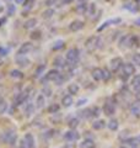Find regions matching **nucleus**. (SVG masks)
Instances as JSON below:
<instances>
[{
    "label": "nucleus",
    "instance_id": "obj_1",
    "mask_svg": "<svg viewBox=\"0 0 140 148\" xmlns=\"http://www.w3.org/2000/svg\"><path fill=\"white\" fill-rule=\"evenodd\" d=\"M138 45V37L134 35H124L119 41V46L122 48H132Z\"/></svg>",
    "mask_w": 140,
    "mask_h": 148
},
{
    "label": "nucleus",
    "instance_id": "obj_2",
    "mask_svg": "<svg viewBox=\"0 0 140 148\" xmlns=\"http://www.w3.org/2000/svg\"><path fill=\"white\" fill-rule=\"evenodd\" d=\"M65 58H67L69 66H75L79 62V58H80V51L77 48H70L65 54Z\"/></svg>",
    "mask_w": 140,
    "mask_h": 148
},
{
    "label": "nucleus",
    "instance_id": "obj_3",
    "mask_svg": "<svg viewBox=\"0 0 140 148\" xmlns=\"http://www.w3.org/2000/svg\"><path fill=\"white\" fill-rule=\"evenodd\" d=\"M85 47L87 48V51L93 52L95 49H97L99 47H101V38L99 36H91L88 37L85 42Z\"/></svg>",
    "mask_w": 140,
    "mask_h": 148
},
{
    "label": "nucleus",
    "instance_id": "obj_4",
    "mask_svg": "<svg viewBox=\"0 0 140 148\" xmlns=\"http://www.w3.org/2000/svg\"><path fill=\"white\" fill-rule=\"evenodd\" d=\"M16 140H17V135H16V132L14 131V130H9V131H6V132L3 133L1 141L5 142V143H7V145H10V146L15 145Z\"/></svg>",
    "mask_w": 140,
    "mask_h": 148
},
{
    "label": "nucleus",
    "instance_id": "obj_5",
    "mask_svg": "<svg viewBox=\"0 0 140 148\" xmlns=\"http://www.w3.org/2000/svg\"><path fill=\"white\" fill-rule=\"evenodd\" d=\"M122 69H123L122 79H127L128 77L133 75V74L135 73V67H134V64H132V63H124Z\"/></svg>",
    "mask_w": 140,
    "mask_h": 148
},
{
    "label": "nucleus",
    "instance_id": "obj_6",
    "mask_svg": "<svg viewBox=\"0 0 140 148\" xmlns=\"http://www.w3.org/2000/svg\"><path fill=\"white\" fill-rule=\"evenodd\" d=\"M32 49H33V45H32L31 42H25V43H22V45H21V47H20V48H18L17 54H20V56L29 54Z\"/></svg>",
    "mask_w": 140,
    "mask_h": 148
},
{
    "label": "nucleus",
    "instance_id": "obj_7",
    "mask_svg": "<svg viewBox=\"0 0 140 148\" xmlns=\"http://www.w3.org/2000/svg\"><path fill=\"white\" fill-rule=\"evenodd\" d=\"M123 61H122V58H119V57H116L113 58L111 61V69H112V72H118L120 68L123 67Z\"/></svg>",
    "mask_w": 140,
    "mask_h": 148
},
{
    "label": "nucleus",
    "instance_id": "obj_8",
    "mask_svg": "<svg viewBox=\"0 0 140 148\" xmlns=\"http://www.w3.org/2000/svg\"><path fill=\"white\" fill-rule=\"evenodd\" d=\"M15 61H16V64L18 67H21V68H26V67H29L30 66V59H27L25 56H20V54H17L16 56V58H15Z\"/></svg>",
    "mask_w": 140,
    "mask_h": 148
},
{
    "label": "nucleus",
    "instance_id": "obj_9",
    "mask_svg": "<svg viewBox=\"0 0 140 148\" xmlns=\"http://www.w3.org/2000/svg\"><path fill=\"white\" fill-rule=\"evenodd\" d=\"M29 91H23V92H20L16 98H15V106H20V105H22L23 103H26L27 101V98H29Z\"/></svg>",
    "mask_w": 140,
    "mask_h": 148
},
{
    "label": "nucleus",
    "instance_id": "obj_10",
    "mask_svg": "<svg viewBox=\"0 0 140 148\" xmlns=\"http://www.w3.org/2000/svg\"><path fill=\"white\" fill-rule=\"evenodd\" d=\"M84 22L81 20H74L70 22V25H69V29L70 31H73V32H76V31H80L84 29Z\"/></svg>",
    "mask_w": 140,
    "mask_h": 148
},
{
    "label": "nucleus",
    "instance_id": "obj_11",
    "mask_svg": "<svg viewBox=\"0 0 140 148\" xmlns=\"http://www.w3.org/2000/svg\"><path fill=\"white\" fill-rule=\"evenodd\" d=\"M122 22V18L120 17H116V18H111V20H108V21H106V22H103L102 24V26H100L99 29H97V31H102V30H105V29H107L111 24H114V25H118V24H120Z\"/></svg>",
    "mask_w": 140,
    "mask_h": 148
},
{
    "label": "nucleus",
    "instance_id": "obj_12",
    "mask_svg": "<svg viewBox=\"0 0 140 148\" xmlns=\"http://www.w3.org/2000/svg\"><path fill=\"white\" fill-rule=\"evenodd\" d=\"M103 112L107 115V116H112L114 112H116V106L114 104L109 103V101H107V103L103 105Z\"/></svg>",
    "mask_w": 140,
    "mask_h": 148
},
{
    "label": "nucleus",
    "instance_id": "obj_13",
    "mask_svg": "<svg viewBox=\"0 0 140 148\" xmlns=\"http://www.w3.org/2000/svg\"><path fill=\"white\" fill-rule=\"evenodd\" d=\"M60 77V73L58 69H52L49 71L48 73L46 74V80H52V82H55Z\"/></svg>",
    "mask_w": 140,
    "mask_h": 148
},
{
    "label": "nucleus",
    "instance_id": "obj_14",
    "mask_svg": "<svg viewBox=\"0 0 140 148\" xmlns=\"http://www.w3.org/2000/svg\"><path fill=\"white\" fill-rule=\"evenodd\" d=\"M79 133L75 131V130H71V131H68V132H65V135H64V138L67 141H70V142H73V141H77L79 140Z\"/></svg>",
    "mask_w": 140,
    "mask_h": 148
},
{
    "label": "nucleus",
    "instance_id": "obj_15",
    "mask_svg": "<svg viewBox=\"0 0 140 148\" xmlns=\"http://www.w3.org/2000/svg\"><path fill=\"white\" fill-rule=\"evenodd\" d=\"M91 75L92 78L95 79L96 82H100V80H103V69L101 68H95L93 71L91 72Z\"/></svg>",
    "mask_w": 140,
    "mask_h": 148
},
{
    "label": "nucleus",
    "instance_id": "obj_16",
    "mask_svg": "<svg viewBox=\"0 0 140 148\" xmlns=\"http://www.w3.org/2000/svg\"><path fill=\"white\" fill-rule=\"evenodd\" d=\"M132 89L135 92H140V75H134L132 79Z\"/></svg>",
    "mask_w": 140,
    "mask_h": 148
},
{
    "label": "nucleus",
    "instance_id": "obj_17",
    "mask_svg": "<svg viewBox=\"0 0 140 148\" xmlns=\"http://www.w3.org/2000/svg\"><path fill=\"white\" fill-rule=\"evenodd\" d=\"M130 114H132L133 116H140V103L139 101L132 104V106H130Z\"/></svg>",
    "mask_w": 140,
    "mask_h": 148
},
{
    "label": "nucleus",
    "instance_id": "obj_18",
    "mask_svg": "<svg viewBox=\"0 0 140 148\" xmlns=\"http://www.w3.org/2000/svg\"><path fill=\"white\" fill-rule=\"evenodd\" d=\"M23 141H25V143L29 148H35V140H33V136H32L31 133H26Z\"/></svg>",
    "mask_w": 140,
    "mask_h": 148
},
{
    "label": "nucleus",
    "instance_id": "obj_19",
    "mask_svg": "<svg viewBox=\"0 0 140 148\" xmlns=\"http://www.w3.org/2000/svg\"><path fill=\"white\" fill-rule=\"evenodd\" d=\"M73 96L71 95H65V96H63V99H62V104H63V106L64 108H70V106L73 105Z\"/></svg>",
    "mask_w": 140,
    "mask_h": 148
},
{
    "label": "nucleus",
    "instance_id": "obj_20",
    "mask_svg": "<svg viewBox=\"0 0 140 148\" xmlns=\"http://www.w3.org/2000/svg\"><path fill=\"white\" fill-rule=\"evenodd\" d=\"M54 66L58 67V68H62V67L65 68V67L68 66V62H65L63 57H57V58L54 59Z\"/></svg>",
    "mask_w": 140,
    "mask_h": 148
},
{
    "label": "nucleus",
    "instance_id": "obj_21",
    "mask_svg": "<svg viewBox=\"0 0 140 148\" xmlns=\"http://www.w3.org/2000/svg\"><path fill=\"white\" fill-rule=\"evenodd\" d=\"M36 25H37V20H36V18H29V20L25 22L23 27H25L26 30H31V29H33V27H36Z\"/></svg>",
    "mask_w": 140,
    "mask_h": 148
},
{
    "label": "nucleus",
    "instance_id": "obj_22",
    "mask_svg": "<svg viewBox=\"0 0 140 148\" xmlns=\"http://www.w3.org/2000/svg\"><path fill=\"white\" fill-rule=\"evenodd\" d=\"M124 143H127V145L129 146H132V147H137L138 145H140V142H139V137H135V138H128V140H125Z\"/></svg>",
    "mask_w": 140,
    "mask_h": 148
},
{
    "label": "nucleus",
    "instance_id": "obj_23",
    "mask_svg": "<svg viewBox=\"0 0 140 148\" xmlns=\"http://www.w3.org/2000/svg\"><path fill=\"white\" fill-rule=\"evenodd\" d=\"M10 77L14 78V79H22L23 74H22V72L17 71V69H12V71L10 72Z\"/></svg>",
    "mask_w": 140,
    "mask_h": 148
},
{
    "label": "nucleus",
    "instance_id": "obj_24",
    "mask_svg": "<svg viewBox=\"0 0 140 148\" xmlns=\"http://www.w3.org/2000/svg\"><path fill=\"white\" fill-rule=\"evenodd\" d=\"M33 110H35V105L32 104V103H29L26 105V108H25V115L27 117L31 116L32 114H33Z\"/></svg>",
    "mask_w": 140,
    "mask_h": 148
},
{
    "label": "nucleus",
    "instance_id": "obj_25",
    "mask_svg": "<svg viewBox=\"0 0 140 148\" xmlns=\"http://www.w3.org/2000/svg\"><path fill=\"white\" fill-rule=\"evenodd\" d=\"M68 91H69V94H77V91H79V85L75 84V83H73V84H69L68 86Z\"/></svg>",
    "mask_w": 140,
    "mask_h": 148
},
{
    "label": "nucleus",
    "instance_id": "obj_26",
    "mask_svg": "<svg viewBox=\"0 0 140 148\" xmlns=\"http://www.w3.org/2000/svg\"><path fill=\"white\" fill-rule=\"evenodd\" d=\"M54 15V10L53 9H47L46 11H43V14H42V17L46 18V20H49V18H52Z\"/></svg>",
    "mask_w": 140,
    "mask_h": 148
},
{
    "label": "nucleus",
    "instance_id": "obj_27",
    "mask_svg": "<svg viewBox=\"0 0 140 148\" xmlns=\"http://www.w3.org/2000/svg\"><path fill=\"white\" fill-rule=\"evenodd\" d=\"M75 10H76V12H77V14H85V12L87 11V5H86V4L80 3L79 5H76Z\"/></svg>",
    "mask_w": 140,
    "mask_h": 148
},
{
    "label": "nucleus",
    "instance_id": "obj_28",
    "mask_svg": "<svg viewBox=\"0 0 140 148\" xmlns=\"http://www.w3.org/2000/svg\"><path fill=\"white\" fill-rule=\"evenodd\" d=\"M96 4L95 3H91V4H88L87 5V12H88V15L90 16H93L96 14Z\"/></svg>",
    "mask_w": 140,
    "mask_h": 148
},
{
    "label": "nucleus",
    "instance_id": "obj_29",
    "mask_svg": "<svg viewBox=\"0 0 140 148\" xmlns=\"http://www.w3.org/2000/svg\"><path fill=\"white\" fill-rule=\"evenodd\" d=\"M44 106V96L43 95H38V98L36 100V108L37 109H42Z\"/></svg>",
    "mask_w": 140,
    "mask_h": 148
},
{
    "label": "nucleus",
    "instance_id": "obj_30",
    "mask_svg": "<svg viewBox=\"0 0 140 148\" xmlns=\"http://www.w3.org/2000/svg\"><path fill=\"white\" fill-rule=\"evenodd\" d=\"M44 71H46V64H41V66L35 71V77L36 78H39L42 74H43Z\"/></svg>",
    "mask_w": 140,
    "mask_h": 148
},
{
    "label": "nucleus",
    "instance_id": "obj_31",
    "mask_svg": "<svg viewBox=\"0 0 140 148\" xmlns=\"http://www.w3.org/2000/svg\"><path fill=\"white\" fill-rule=\"evenodd\" d=\"M64 41L63 40H58V41H55L54 45H53V51H59V49H62L64 47Z\"/></svg>",
    "mask_w": 140,
    "mask_h": 148
},
{
    "label": "nucleus",
    "instance_id": "obj_32",
    "mask_svg": "<svg viewBox=\"0 0 140 148\" xmlns=\"http://www.w3.org/2000/svg\"><path fill=\"white\" fill-rule=\"evenodd\" d=\"M92 127L95 130H102L105 127V121H102V120H99V121H95L92 123Z\"/></svg>",
    "mask_w": 140,
    "mask_h": 148
},
{
    "label": "nucleus",
    "instance_id": "obj_33",
    "mask_svg": "<svg viewBox=\"0 0 140 148\" xmlns=\"http://www.w3.org/2000/svg\"><path fill=\"white\" fill-rule=\"evenodd\" d=\"M92 147H93V141L92 140H85L80 145V148H92Z\"/></svg>",
    "mask_w": 140,
    "mask_h": 148
},
{
    "label": "nucleus",
    "instance_id": "obj_34",
    "mask_svg": "<svg viewBox=\"0 0 140 148\" xmlns=\"http://www.w3.org/2000/svg\"><path fill=\"white\" fill-rule=\"evenodd\" d=\"M108 128L111 131H116V130L118 128V121H117V120H111L108 122Z\"/></svg>",
    "mask_w": 140,
    "mask_h": 148
},
{
    "label": "nucleus",
    "instance_id": "obj_35",
    "mask_svg": "<svg viewBox=\"0 0 140 148\" xmlns=\"http://www.w3.org/2000/svg\"><path fill=\"white\" fill-rule=\"evenodd\" d=\"M6 110H7V104H6V101L3 100V99H0V114L6 112Z\"/></svg>",
    "mask_w": 140,
    "mask_h": 148
},
{
    "label": "nucleus",
    "instance_id": "obj_36",
    "mask_svg": "<svg viewBox=\"0 0 140 148\" xmlns=\"http://www.w3.org/2000/svg\"><path fill=\"white\" fill-rule=\"evenodd\" d=\"M81 116L85 117V119L93 117V116H92V109H86V110H84L82 112H81Z\"/></svg>",
    "mask_w": 140,
    "mask_h": 148
},
{
    "label": "nucleus",
    "instance_id": "obj_37",
    "mask_svg": "<svg viewBox=\"0 0 140 148\" xmlns=\"http://www.w3.org/2000/svg\"><path fill=\"white\" fill-rule=\"evenodd\" d=\"M59 111V105L58 104H52L48 108V112L49 114H55V112H58Z\"/></svg>",
    "mask_w": 140,
    "mask_h": 148
},
{
    "label": "nucleus",
    "instance_id": "obj_38",
    "mask_svg": "<svg viewBox=\"0 0 140 148\" xmlns=\"http://www.w3.org/2000/svg\"><path fill=\"white\" fill-rule=\"evenodd\" d=\"M68 125H69V127L71 128V130H75V128L77 127V125H79V120H77V119H71V120L69 121Z\"/></svg>",
    "mask_w": 140,
    "mask_h": 148
},
{
    "label": "nucleus",
    "instance_id": "obj_39",
    "mask_svg": "<svg viewBox=\"0 0 140 148\" xmlns=\"http://www.w3.org/2000/svg\"><path fill=\"white\" fill-rule=\"evenodd\" d=\"M111 78H112L111 72H109L107 68H105V69H103V80H109Z\"/></svg>",
    "mask_w": 140,
    "mask_h": 148
},
{
    "label": "nucleus",
    "instance_id": "obj_40",
    "mask_svg": "<svg viewBox=\"0 0 140 148\" xmlns=\"http://www.w3.org/2000/svg\"><path fill=\"white\" fill-rule=\"evenodd\" d=\"M132 59H133L134 64H137V66L140 67V53H135L133 57H132Z\"/></svg>",
    "mask_w": 140,
    "mask_h": 148
},
{
    "label": "nucleus",
    "instance_id": "obj_41",
    "mask_svg": "<svg viewBox=\"0 0 140 148\" xmlns=\"http://www.w3.org/2000/svg\"><path fill=\"white\" fill-rule=\"evenodd\" d=\"M14 12H15V6H14V5H9L7 6V15L11 16V15H14Z\"/></svg>",
    "mask_w": 140,
    "mask_h": 148
},
{
    "label": "nucleus",
    "instance_id": "obj_42",
    "mask_svg": "<svg viewBox=\"0 0 140 148\" xmlns=\"http://www.w3.org/2000/svg\"><path fill=\"white\" fill-rule=\"evenodd\" d=\"M39 37H41V32L39 31H37V32H32V34H31V38H36V40H38L39 38Z\"/></svg>",
    "mask_w": 140,
    "mask_h": 148
},
{
    "label": "nucleus",
    "instance_id": "obj_43",
    "mask_svg": "<svg viewBox=\"0 0 140 148\" xmlns=\"http://www.w3.org/2000/svg\"><path fill=\"white\" fill-rule=\"evenodd\" d=\"M99 115H100V109H99V108H93V109H92V116L97 117Z\"/></svg>",
    "mask_w": 140,
    "mask_h": 148
},
{
    "label": "nucleus",
    "instance_id": "obj_44",
    "mask_svg": "<svg viewBox=\"0 0 140 148\" xmlns=\"http://www.w3.org/2000/svg\"><path fill=\"white\" fill-rule=\"evenodd\" d=\"M86 103H87V100H86V99H80V100H79L77 103H76V106L79 108V106H82L84 104H86Z\"/></svg>",
    "mask_w": 140,
    "mask_h": 148
},
{
    "label": "nucleus",
    "instance_id": "obj_45",
    "mask_svg": "<svg viewBox=\"0 0 140 148\" xmlns=\"http://www.w3.org/2000/svg\"><path fill=\"white\" fill-rule=\"evenodd\" d=\"M6 54H7V51L0 47V56H1V57H4V56H6Z\"/></svg>",
    "mask_w": 140,
    "mask_h": 148
},
{
    "label": "nucleus",
    "instance_id": "obj_46",
    "mask_svg": "<svg viewBox=\"0 0 140 148\" xmlns=\"http://www.w3.org/2000/svg\"><path fill=\"white\" fill-rule=\"evenodd\" d=\"M18 148H29V147H27V145L25 143V141H22V142H21V145H20V147H18Z\"/></svg>",
    "mask_w": 140,
    "mask_h": 148
},
{
    "label": "nucleus",
    "instance_id": "obj_47",
    "mask_svg": "<svg viewBox=\"0 0 140 148\" xmlns=\"http://www.w3.org/2000/svg\"><path fill=\"white\" fill-rule=\"evenodd\" d=\"M53 3H55V0H47V5H52Z\"/></svg>",
    "mask_w": 140,
    "mask_h": 148
},
{
    "label": "nucleus",
    "instance_id": "obj_48",
    "mask_svg": "<svg viewBox=\"0 0 140 148\" xmlns=\"http://www.w3.org/2000/svg\"><path fill=\"white\" fill-rule=\"evenodd\" d=\"M16 4H22V3H26L27 0H15Z\"/></svg>",
    "mask_w": 140,
    "mask_h": 148
},
{
    "label": "nucleus",
    "instance_id": "obj_49",
    "mask_svg": "<svg viewBox=\"0 0 140 148\" xmlns=\"http://www.w3.org/2000/svg\"><path fill=\"white\" fill-rule=\"evenodd\" d=\"M6 21V18L5 17H3V18H0V26H1L3 24H4V22H5Z\"/></svg>",
    "mask_w": 140,
    "mask_h": 148
},
{
    "label": "nucleus",
    "instance_id": "obj_50",
    "mask_svg": "<svg viewBox=\"0 0 140 148\" xmlns=\"http://www.w3.org/2000/svg\"><path fill=\"white\" fill-rule=\"evenodd\" d=\"M135 24H137L138 26H140V18H138V20H137V21H135Z\"/></svg>",
    "mask_w": 140,
    "mask_h": 148
},
{
    "label": "nucleus",
    "instance_id": "obj_51",
    "mask_svg": "<svg viewBox=\"0 0 140 148\" xmlns=\"http://www.w3.org/2000/svg\"><path fill=\"white\" fill-rule=\"evenodd\" d=\"M64 1H65V3H67V4H69V3H73V1H74V0H64Z\"/></svg>",
    "mask_w": 140,
    "mask_h": 148
},
{
    "label": "nucleus",
    "instance_id": "obj_52",
    "mask_svg": "<svg viewBox=\"0 0 140 148\" xmlns=\"http://www.w3.org/2000/svg\"><path fill=\"white\" fill-rule=\"evenodd\" d=\"M137 3H140V0H137Z\"/></svg>",
    "mask_w": 140,
    "mask_h": 148
},
{
    "label": "nucleus",
    "instance_id": "obj_53",
    "mask_svg": "<svg viewBox=\"0 0 140 148\" xmlns=\"http://www.w3.org/2000/svg\"><path fill=\"white\" fill-rule=\"evenodd\" d=\"M139 142H140V137H139Z\"/></svg>",
    "mask_w": 140,
    "mask_h": 148
},
{
    "label": "nucleus",
    "instance_id": "obj_54",
    "mask_svg": "<svg viewBox=\"0 0 140 148\" xmlns=\"http://www.w3.org/2000/svg\"><path fill=\"white\" fill-rule=\"evenodd\" d=\"M119 148H124V147H119Z\"/></svg>",
    "mask_w": 140,
    "mask_h": 148
},
{
    "label": "nucleus",
    "instance_id": "obj_55",
    "mask_svg": "<svg viewBox=\"0 0 140 148\" xmlns=\"http://www.w3.org/2000/svg\"><path fill=\"white\" fill-rule=\"evenodd\" d=\"M92 148H93V147H92Z\"/></svg>",
    "mask_w": 140,
    "mask_h": 148
}]
</instances>
